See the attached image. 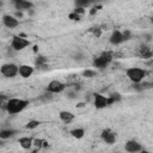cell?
Returning <instances> with one entry per match:
<instances>
[{"instance_id":"2e32d148","label":"cell","mask_w":153,"mask_h":153,"mask_svg":"<svg viewBox=\"0 0 153 153\" xmlns=\"http://www.w3.org/2000/svg\"><path fill=\"white\" fill-rule=\"evenodd\" d=\"M18 142H19V145H20V147L23 149H30L32 147V139L29 137V136H22V137H19Z\"/></svg>"},{"instance_id":"603a6c76","label":"cell","mask_w":153,"mask_h":153,"mask_svg":"<svg viewBox=\"0 0 153 153\" xmlns=\"http://www.w3.org/2000/svg\"><path fill=\"white\" fill-rule=\"evenodd\" d=\"M45 63H47V57L45 56H43V55H39V56H37V59H36V65L37 66H45Z\"/></svg>"},{"instance_id":"8fae6325","label":"cell","mask_w":153,"mask_h":153,"mask_svg":"<svg viewBox=\"0 0 153 153\" xmlns=\"http://www.w3.org/2000/svg\"><path fill=\"white\" fill-rule=\"evenodd\" d=\"M2 23L8 29H14V27H17L19 25V20L17 18H14L13 16H11V14L2 16Z\"/></svg>"},{"instance_id":"ffe728a7","label":"cell","mask_w":153,"mask_h":153,"mask_svg":"<svg viewBox=\"0 0 153 153\" xmlns=\"http://www.w3.org/2000/svg\"><path fill=\"white\" fill-rule=\"evenodd\" d=\"M39 124H41L39 121H37V120H31V121H29V122L25 124V128H26V129H35V128H37Z\"/></svg>"},{"instance_id":"4dcf8cb0","label":"cell","mask_w":153,"mask_h":153,"mask_svg":"<svg viewBox=\"0 0 153 153\" xmlns=\"http://www.w3.org/2000/svg\"><path fill=\"white\" fill-rule=\"evenodd\" d=\"M68 97H69V98H74V97H75V92H69V93H68Z\"/></svg>"},{"instance_id":"277c9868","label":"cell","mask_w":153,"mask_h":153,"mask_svg":"<svg viewBox=\"0 0 153 153\" xmlns=\"http://www.w3.org/2000/svg\"><path fill=\"white\" fill-rule=\"evenodd\" d=\"M18 66L14 63H4L0 67V73L6 78H14L18 74Z\"/></svg>"},{"instance_id":"83f0119b","label":"cell","mask_w":153,"mask_h":153,"mask_svg":"<svg viewBox=\"0 0 153 153\" xmlns=\"http://www.w3.org/2000/svg\"><path fill=\"white\" fill-rule=\"evenodd\" d=\"M98 8H100V6H93L91 10H90V16H94L98 11Z\"/></svg>"},{"instance_id":"484cf974","label":"cell","mask_w":153,"mask_h":153,"mask_svg":"<svg viewBox=\"0 0 153 153\" xmlns=\"http://www.w3.org/2000/svg\"><path fill=\"white\" fill-rule=\"evenodd\" d=\"M92 33H93V36H94L96 38H99V37L102 36V29H99V27H93V29H92Z\"/></svg>"},{"instance_id":"d4e9b609","label":"cell","mask_w":153,"mask_h":153,"mask_svg":"<svg viewBox=\"0 0 153 153\" xmlns=\"http://www.w3.org/2000/svg\"><path fill=\"white\" fill-rule=\"evenodd\" d=\"M80 17L81 16H79V14H76L75 12H71L69 14H68V19H71V20H80Z\"/></svg>"},{"instance_id":"44dd1931","label":"cell","mask_w":153,"mask_h":153,"mask_svg":"<svg viewBox=\"0 0 153 153\" xmlns=\"http://www.w3.org/2000/svg\"><path fill=\"white\" fill-rule=\"evenodd\" d=\"M96 75H97V72L93 71V69H85V71H82V76H85V78H93Z\"/></svg>"},{"instance_id":"8d00e7d4","label":"cell","mask_w":153,"mask_h":153,"mask_svg":"<svg viewBox=\"0 0 153 153\" xmlns=\"http://www.w3.org/2000/svg\"><path fill=\"white\" fill-rule=\"evenodd\" d=\"M2 6H4V1H2V0H0V8H1Z\"/></svg>"},{"instance_id":"f546056e","label":"cell","mask_w":153,"mask_h":153,"mask_svg":"<svg viewBox=\"0 0 153 153\" xmlns=\"http://www.w3.org/2000/svg\"><path fill=\"white\" fill-rule=\"evenodd\" d=\"M74 59H75V60H82V55H81V54H78V55H75Z\"/></svg>"},{"instance_id":"30bf717a","label":"cell","mask_w":153,"mask_h":153,"mask_svg":"<svg viewBox=\"0 0 153 153\" xmlns=\"http://www.w3.org/2000/svg\"><path fill=\"white\" fill-rule=\"evenodd\" d=\"M100 137L108 145H112L116 142V134L114 131H111L110 129H104L100 134Z\"/></svg>"},{"instance_id":"52a82bcc","label":"cell","mask_w":153,"mask_h":153,"mask_svg":"<svg viewBox=\"0 0 153 153\" xmlns=\"http://www.w3.org/2000/svg\"><path fill=\"white\" fill-rule=\"evenodd\" d=\"M13 5H14L16 10L17 11H20V12L32 10V7H33V4L31 1H26V0H14L13 1Z\"/></svg>"},{"instance_id":"f1b7e54d","label":"cell","mask_w":153,"mask_h":153,"mask_svg":"<svg viewBox=\"0 0 153 153\" xmlns=\"http://www.w3.org/2000/svg\"><path fill=\"white\" fill-rule=\"evenodd\" d=\"M23 16H24V13H23V12H20V11H16V12H14V14H13V17H14V18H17V19L23 18Z\"/></svg>"},{"instance_id":"6da1fadb","label":"cell","mask_w":153,"mask_h":153,"mask_svg":"<svg viewBox=\"0 0 153 153\" xmlns=\"http://www.w3.org/2000/svg\"><path fill=\"white\" fill-rule=\"evenodd\" d=\"M30 104V102L27 99H20V98H11L7 104H6V111L10 115H16L22 112L27 105Z\"/></svg>"},{"instance_id":"7a4b0ae2","label":"cell","mask_w":153,"mask_h":153,"mask_svg":"<svg viewBox=\"0 0 153 153\" xmlns=\"http://www.w3.org/2000/svg\"><path fill=\"white\" fill-rule=\"evenodd\" d=\"M126 74H127L128 79H129L131 82L139 84V82H141V81L146 78L147 72H146L145 69H142V68H139V67H131V68H128V69H127Z\"/></svg>"},{"instance_id":"ac0fdd59","label":"cell","mask_w":153,"mask_h":153,"mask_svg":"<svg viewBox=\"0 0 153 153\" xmlns=\"http://www.w3.org/2000/svg\"><path fill=\"white\" fill-rule=\"evenodd\" d=\"M71 135L74 139H82L84 135H85V130L82 128H74V129L71 130Z\"/></svg>"},{"instance_id":"5bb4252c","label":"cell","mask_w":153,"mask_h":153,"mask_svg":"<svg viewBox=\"0 0 153 153\" xmlns=\"http://www.w3.org/2000/svg\"><path fill=\"white\" fill-rule=\"evenodd\" d=\"M139 56L142 57L143 60H151L152 56H153V53H152V50H151L149 47H147V45H141V47L139 48Z\"/></svg>"},{"instance_id":"8992f818","label":"cell","mask_w":153,"mask_h":153,"mask_svg":"<svg viewBox=\"0 0 153 153\" xmlns=\"http://www.w3.org/2000/svg\"><path fill=\"white\" fill-rule=\"evenodd\" d=\"M65 88H66V85L60 80H51L47 85V92L49 93H61L62 91H65Z\"/></svg>"},{"instance_id":"7402d4cb","label":"cell","mask_w":153,"mask_h":153,"mask_svg":"<svg viewBox=\"0 0 153 153\" xmlns=\"http://www.w3.org/2000/svg\"><path fill=\"white\" fill-rule=\"evenodd\" d=\"M88 5H90V2L86 1V0H76L75 1V7H79V8H84L85 10Z\"/></svg>"},{"instance_id":"e0dca14e","label":"cell","mask_w":153,"mask_h":153,"mask_svg":"<svg viewBox=\"0 0 153 153\" xmlns=\"http://www.w3.org/2000/svg\"><path fill=\"white\" fill-rule=\"evenodd\" d=\"M14 134H16V130H13V129H2V130H0V139L7 140V139L12 137Z\"/></svg>"},{"instance_id":"1f68e13d","label":"cell","mask_w":153,"mask_h":153,"mask_svg":"<svg viewBox=\"0 0 153 153\" xmlns=\"http://www.w3.org/2000/svg\"><path fill=\"white\" fill-rule=\"evenodd\" d=\"M84 105H85V103H78L76 104V108H82Z\"/></svg>"},{"instance_id":"3957f363","label":"cell","mask_w":153,"mask_h":153,"mask_svg":"<svg viewBox=\"0 0 153 153\" xmlns=\"http://www.w3.org/2000/svg\"><path fill=\"white\" fill-rule=\"evenodd\" d=\"M112 60V53L111 51H104L99 56L94 57L92 61V66L98 68V69H104L108 67V65Z\"/></svg>"},{"instance_id":"d6986e66","label":"cell","mask_w":153,"mask_h":153,"mask_svg":"<svg viewBox=\"0 0 153 153\" xmlns=\"http://www.w3.org/2000/svg\"><path fill=\"white\" fill-rule=\"evenodd\" d=\"M121 99H122V97L117 92H114V93H111V94L108 96V103H109V105H111V104H114L116 102H120Z\"/></svg>"},{"instance_id":"4fadbf2b","label":"cell","mask_w":153,"mask_h":153,"mask_svg":"<svg viewBox=\"0 0 153 153\" xmlns=\"http://www.w3.org/2000/svg\"><path fill=\"white\" fill-rule=\"evenodd\" d=\"M123 42H124V37H123L122 32H121L120 30L112 31V33H111V36H110V43H111L112 45H118V44H121V43H123Z\"/></svg>"},{"instance_id":"d6a6232c","label":"cell","mask_w":153,"mask_h":153,"mask_svg":"<svg viewBox=\"0 0 153 153\" xmlns=\"http://www.w3.org/2000/svg\"><path fill=\"white\" fill-rule=\"evenodd\" d=\"M42 147H48V142L43 140V145H42Z\"/></svg>"},{"instance_id":"e575fe53","label":"cell","mask_w":153,"mask_h":153,"mask_svg":"<svg viewBox=\"0 0 153 153\" xmlns=\"http://www.w3.org/2000/svg\"><path fill=\"white\" fill-rule=\"evenodd\" d=\"M140 153H151L149 151H145V149H142V151H140Z\"/></svg>"},{"instance_id":"7c38bea8","label":"cell","mask_w":153,"mask_h":153,"mask_svg":"<svg viewBox=\"0 0 153 153\" xmlns=\"http://www.w3.org/2000/svg\"><path fill=\"white\" fill-rule=\"evenodd\" d=\"M33 72H35V69H33V67L30 66V65H22V66H19V68H18V74H19L22 78H24V79L31 76V75L33 74Z\"/></svg>"},{"instance_id":"4316f807","label":"cell","mask_w":153,"mask_h":153,"mask_svg":"<svg viewBox=\"0 0 153 153\" xmlns=\"http://www.w3.org/2000/svg\"><path fill=\"white\" fill-rule=\"evenodd\" d=\"M122 32V35H123V37H124V41H128L130 37H131V32H130V30H128V29H124L123 31H121Z\"/></svg>"},{"instance_id":"74e56055","label":"cell","mask_w":153,"mask_h":153,"mask_svg":"<svg viewBox=\"0 0 153 153\" xmlns=\"http://www.w3.org/2000/svg\"><path fill=\"white\" fill-rule=\"evenodd\" d=\"M1 106H2V102L0 100V109H1Z\"/></svg>"},{"instance_id":"9c48e42d","label":"cell","mask_w":153,"mask_h":153,"mask_svg":"<svg viewBox=\"0 0 153 153\" xmlns=\"http://www.w3.org/2000/svg\"><path fill=\"white\" fill-rule=\"evenodd\" d=\"M124 149L128 153H139L140 151H142V146L137 141H135V140H129V141L126 142Z\"/></svg>"},{"instance_id":"ba28073f","label":"cell","mask_w":153,"mask_h":153,"mask_svg":"<svg viewBox=\"0 0 153 153\" xmlns=\"http://www.w3.org/2000/svg\"><path fill=\"white\" fill-rule=\"evenodd\" d=\"M93 104L97 109H104L106 106H109V103H108V96H103L100 93H96L94 94V100H93Z\"/></svg>"},{"instance_id":"cb8c5ba5","label":"cell","mask_w":153,"mask_h":153,"mask_svg":"<svg viewBox=\"0 0 153 153\" xmlns=\"http://www.w3.org/2000/svg\"><path fill=\"white\" fill-rule=\"evenodd\" d=\"M42 145H43V140L42 139H35V140H32V146H35L36 148H42Z\"/></svg>"},{"instance_id":"836d02e7","label":"cell","mask_w":153,"mask_h":153,"mask_svg":"<svg viewBox=\"0 0 153 153\" xmlns=\"http://www.w3.org/2000/svg\"><path fill=\"white\" fill-rule=\"evenodd\" d=\"M27 13H29L30 16H32V14H33L35 12H33V10H29V11H27Z\"/></svg>"},{"instance_id":"9a60e30c","label":"cell","mask_w":153,"mask_h":153,"mask_svg":"<svg viewBox=\"0 0 153 153\" xmlns=\"http://www.w3.org/2000/svg\"><path fill=\"white\" fill-rule=\"evenodd\" d=\"M59 117H60V120H61L62 122H65V123H71V122L75 118V115H74L73 112H71V111L63 110V111H60V112H59Z\"/></svg>"},{"instance_id":"5b68a950","label":"cell","mask_w":153,"mask_h":153,"mask_svg":"<svg viewBox=\"0 0 153 153\" xmlns=\"http://www.w3.org/2000/svg\"><path fill=\"white\" fill-rule=\"evenodd\" d=\"M29 45H30V41L26 38H22L19 36H14L12 38V42H11V48L16 51H20Z\"/></svg>"},{"instance_id":"d590c367","label":"cell","mask_w":153,"mask_h":153,"mask_svg":"<svg viewBox=\"0 0 153 153\" xmlns=\"http://www.w3.org/2000/svg\"><path fill=\"white\" fill-rule=\"evenodd\" d=\"M37 48H38V47H37V45H35V47H33V51H35V53H37V50H38V49H37Z\"/></svg>"}]
</instances>
